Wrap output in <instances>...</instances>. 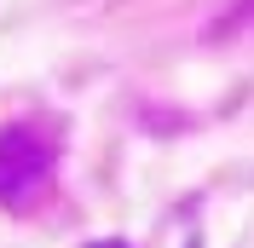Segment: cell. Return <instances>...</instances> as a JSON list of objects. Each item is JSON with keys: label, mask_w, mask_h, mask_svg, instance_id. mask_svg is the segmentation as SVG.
<instances>
[{"label": "cell", "mask_w": 254, "mask_h": 248, "mask_svg": "<svg viewBox=\"0 0 254 248\" xmlns=\"http://www.w3.org/2000/svg\"><path fill=\"white\" fill-rule=\"evenodd\" d=\"M98 248H122V243H98Z\"/></svg>", "instance_id": "cell-1"}]
</instances>
